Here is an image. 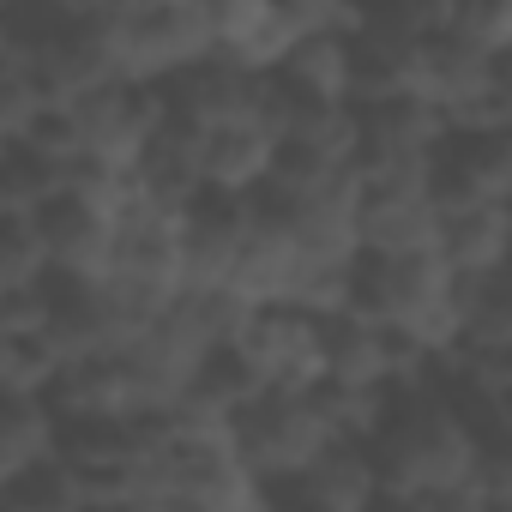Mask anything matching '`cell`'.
<instances>
[{"mask_svg":"<svg viewBox=\"0 0 512 512\" xmlns=\"http://www.w3.org/2000/svg\"><path fill=\"white\" fill-rule=\"evenodd\" d=\"M55 422H85V416H115V422H139L133 404V380L121 356H85V362H61V374L43 392Z\"/></svg>","mask_w":512,"mask_h":512,"instance_id":"cell-16","label":"cell"},{"mask_svg":"<svg viewBox=\"0 0 512 512\" xmlns=\"http://www.w3.org/2000/svg\"><path fill=\"white\" fill-rule=\"evenodd\" d=\"M440 211L422 175H356V253L392 260V253H434Z\"/></svg>","mask_w":512,"mask_h":512,"instance_id":"cell-5","label":"cell"},{"mask_svg":"<svg viewBox=\"0 0 512 512\" xmlns=\"http://www.w3.org/2000/svg\"><path fill=\"white\" fill-rule=\"evenodd\" d=\"M362 446H368V464H374L380 494H398V500H446V494H464L476 458L488 452L458 422V410L440 398L434 374L416 380V386H392V398L374 416V428H368ZM500 452H512V446H500Z\"/></svg>","mask_w":512,"mask_h":512,"instance_id":"cell-1","label":"cell"},{"mask_svg":"<svg viewBox=\"0 0 512 512\" xmlns=\"http://www.w3.org/2000/svg\"><path fill=\"white\" fill-rule=\"evenodd\" d=\"M506 241H512V205H476V211H446L434 253L452 278H494L506 272Z\"/></svg>","mask_w":512,"mask_h":512,"instance_id":"cell-19","label":"cell"},{"mask_svg":"<svg viewBox=\"0 0 512 512\" xmlns=\"http://www.w3.org/2000/svg\"><path fill=\"white\" fill-rule=\"evenodd\" d=\"M133 193L163 205V211H187L193 199H205V181H199V133H187L181 121L163 115V127L151 133L145 157L133 163Z\"/></svg>","mask_w":512,"mask_h":512,"instance_id":"cell-17","label":"cell"},{"mask_svg":"<svg viewBox=\"0 0 512 512\" xmlns=\"http://www.w3.org/2000/svg\"><path fill=\"white\" fill-rule=\"evenodd\" d=\"M302 278V247L290 241V229L278 223L272 205L253 199L247 205V235H241V253H235V278H229V302L235 308H290V290Z\"/></svg>","mask_w":512,"mask_h":512,"instance_id":"cell-11","label":"cell"},{"mask_svg":"<svg viewBox=\"0 0 512 512\" xmlns=\"http://www.w3.org/2000/svg\"><path fill=\"white\" fill-rule=\"evenodd\" d=\"M272 127L260 115L199 133V181L217 199H260L272 181Z\"/></svg>","mask_w":512,"mask_h":512,"instance_id":"cell-14","label":"cell"},{"mask_svg":"<svg viewBox=\"0 0 512 512\" xmlns=\"http://www.w3.org/2000/svg\"><path fill=\"white\" fill-rule=\"evenodd\" d=\"M440 37L458 43L476 61H512V7L506 0H464V7H446Z\"/></svg>","mask_w":512,"mask_h":512,"instance_id":"cell-21","label":"cell"},{"mask_svg":"<svg viewBox=\"0 0 512 512\" xmlns=\"http://www.w3.org/2000/svg\"><path fill=\"white\" fill-rule=\"evenodd\" d=\"M229 350L266 392H314L320 386V320L302 308H253Z\"/></svg>","mask_w":512,"mask_h":512,"instance_id":"cell-6","label":"cell"},{"mask_svg":"<svg viewBox=\"0 0 512 512\" xmlns=\"http://www.w3.org/2000/svg\"><path fill=\"white\" fill-rule=\"evenodd\" d=\"M55 458V416L43 398L0 392V488H13L31 464Z\"/></svg>","mask_w":512,"mask_h":512,"instance_id":"cell-20","label":"cell"},{"mask_svg":"<svg viewBox=\"0 0 512 512\" xmlns=\"http://www.w3.org/2000/svg\"><path fill=\"white\" fill-rule=\"evenodd\" d=\"M247 512H266V494H260V500H253V506H247Z\"/></svg>","mask_w":512,"mask_h":512,"instance_id":"cell-26","label":"cell"},{"mask_svg":"<svg viewBox=\"0 0 512 512\" xmlns=\"http://www.w3.org/2000/svg\"><path fill=\"white\" fill-rule=\"evenodd\" d=\"M344 314L416 344L434 368L458 350V278L446 272L440 253H392V260L356 253Z\"/></svg>","mask_w":512,"mask_h":512,"instance_id":"cell-2","label":"cell"},{"mask_svg":"<svg viewBox=\"0 0 512 512\" xmlns=\"http://www.w3.org/2000/svg\"><path fill=\"white\" fill-rule=\"evenodd\" d=\"M19 512H91L85 506V488H79V476L61 464V458H43V464H31L13 488H0Z\"/></svg>","mask_w":512,"mask_h":512,"instance_id":"cell-22","label":"cell"},{"mask_svg":"<svg viewBox=\"0 0 512 512\" xmlns=\"http://www.w3.org/2000/svg\"><path fill=\"white\" fill-rule=\"evenodd\" d=\"M332 440H338V428H332L320 392H260L229 422V446L260 488L296 482Z\"/></svg>","mask_w":512,"mask_h":512,"instance_id":"cell-3","label":"cell"},{"mask_svg":"<svg viewBox=\"0 0 512 512\" xmlns=\"http://www.w3.org/2000/svg\"><path fill=\"white\" fill-rule=\"evenodd\" d=\"M0 512H19V506H13V500H7V494H0Z\"/></svg>","mask_w":512,"mask_h":512,"instance_id":"cell-25","label":"cell"},{"mask_svg":"<svg viewBox=\"0 0 512 512\" xmlns=\"http://www.w3.org/2000/svg\"><path fill=\"white\" fill-rule=\"evenodd\" d=\"M356 175H422L434 145L446 139V121L422 97H386V103H356Z\"/></svg>","mask_w":512,"mask_h":512,"instance_id":"cell-8","label":"cell"},{"mask_svg":"<svg viewBox=\"0 0 512 512\" xmlns=\"http://www.w3.org/2000/svg\"><path fill=\"white\" fill-rule=\"evenodd\" d=\"M157 97H163V115L181 121L187 133H211V127L260 115V79H247V73H235L223 61H199L193 73L169 79Z\"/></svg>","mask_w":512,"mask_h":512,"instance_id":"cell-15","label":"cell"},{"mask_svg":"<svg viewBox=\"0 0 512 512\" xmlns=\"http://www.w3.org/2000/svg\"><path fill=\"white\" fill-rule=\"evenodd\" d=\"M302 506L314 512H368L380 500V482H374V464H368V446L362 440H332L296 482H284Z\"/></svg>","mask_w":512,"mask_h":512,"instance_id":"cell-18","label":"cell"},{"mask_svg":"<svg viewBox=\"0 0 512 512\" xmlns=\"http://www.w3.org/2000/svg\"><path fill=\"white\" fill-rule=\"evenodd\" d=\"M428 199L434 211H476L512 205V133H452L428 157Z\"/></svg>","mask_w":512,"mask_h":512,"instance_id":"cell-7","label":"cell"},{"mask_svg":"<svg viewBox=\"0 0 512 512\" xmlns=\"http://www.w3.org/2000/svg\"><path fill=\"white\" fill-rule=\"evenodd\" d=\"M211 61V0H127V85L163 91Z\"/></svg>","mask_w":512,"mask_h":512,"instance_id":"cell-4","label":"cell"},{"mask_svg":"<svg viewBox=\"0 0 512 512\" xmlns=\"http://www.w3.org/2000/svg\"><path fill=\"white\" fill-rule=\"evenodd\" d=\"M181 217L187 211H163V205L133 193V205L115 217V266H109V278L175 302L181 296Z\"/></svg>","mask_w":512,"mask_h":512,"instance_id":"cell-10","label":"cell"},{"mask_svg":"<svg viewBox=\"0 0 512 512\" xmlns=\"http://www.w3.org/2000/svg\"><path fill=\"white\" fill-rule=\"evenodd\" d=\"M115 512H193L181 500H133V506H115Z\"/></svg>","mask_w":512,"mask_h":512,"instance_id":"cell-23","label":"cell"},{"mask_svg":"<svg viewBox=\"0 0 512 512\" xmlns=\"http://www.w3.org/2000/svg\"><path fill=\"white\" fill-rule=\"evenodd\" d=\"M7 374H13V338L0 332V392H7Z\"/></svg>","mask_w":512,"mask_h":512,"instance_id":"cell-24","label":"cell"},{"mask_svg":"<svg viewBox=\"0 0 512 512\" xmlns=\"http://www.w3.org/2000/svg\"><path fill=\"white\" fill-rule=\"evenodd\" d=\"M37 241H43L49 278H67V284H103L115 266V217L67 193L37 211Z\"/></svg>","mask_w":512,"mask_h":512,"instance_id":"cell-13","label":"cell"},{"mask_svg":"<svg viewBox=\"0 0 512 512\" xmlns=\"http://www.w3.org/2000/svg\"><path fill=\"white\" fill-rule=\"evenodd\" d=\"M356 181V127L350 109H326V115H296L278 145H272V181L266 193H314V187H338Z\"/></svg>","mask_w":512,"mask_h":512,"instance_id":"cell-9","label":"cell"},{"mask_svg":"<svg viewBox=\"0 0 512 512\" xmlns=\"http://www.w3.org/2000/svg\"><path fill=\"white\" fill-rule=\"evenodd\" d=\"M253 199H193L181 217V296H223L235 278V253L247 235Z\"/></svg>","mask_w":512,"mask_h":512,"instance_id":"cell-12","label":"cell"}]
</instances>
